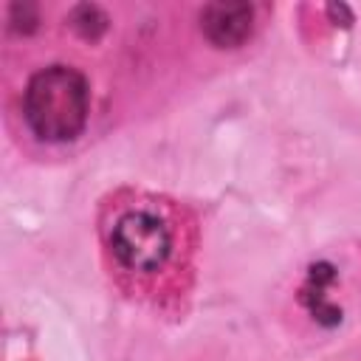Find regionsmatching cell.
<instances>
[{"instance_id":"3","label":"cell","mask_w":361,"mask_h":361,"mask_svg":"<svg viewBox=\"0 0 361 361\" xmlns=\"http://www.w3.org/2000/svg\"><path fill=\"white\" fill-rule=\"evenodd\" d=\"M254 11L245 3H209L200 14L203 34L217 48H237L251 34Z\"/></svg>"},{"instance_id":"2","label":"cell","mask_w":361,"mask_h":361,"mask_svg":"<svg viewBox=\"0 0 361 361\" xmlns=\"http://www.w3.org/2000/svg\"><path fill=\"white\" fill-rule=\"evenodd\" d=\"M113 251L133 271H155L169 254V228L155 214L130 212L113 228Z\"/></svg>"},{"instance_id":"1","label":"cell","mask_w":361,"mask_h":361,"mask_svg":"<svg viewBox=\"0 0 361 361\" xmlns=\"http://www.w3.org/2000/svg\"><path fill=\"white\" fill-rule=\"evenodd\" d=\"M25 121L42 141H68L79 135L87 118V85L82 73L65 65L45 68L25 87Z\"/></svg>"}]
</instances>
